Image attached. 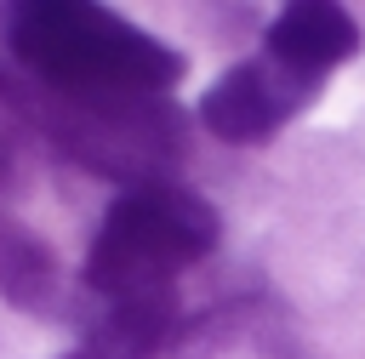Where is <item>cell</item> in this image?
I'll return each instance as SVG.
<instances>
[{
  "mask_svg": "<svg viewBox=\"0 0 365 359\" xmlns=\"http://www.w3.org/2000/svg\"><path fill=\"white\" fill-rule=\"evenodd\" d=\"M11 51L63 97H154L182 57L86 0H29L11 11Z\"/></svg>",
  "mask_w": 365,
  "mask_h": 359,
  "instance_id": "6da1fadb",
  "label": "cell"
},
{
  "mask_svg": "<svg viewBox=\"0 0 365 359\" xmlns=\"http://www.w3.org/2000/svg\"><path fill=\"white\" fill-rule=\"evenodd\" d=\"M211 245H217V211L200 194L171 182H143L108 205L86 256V279L114 302L171 296L177 268L200 262Z\"/></svg>",
  "mask_w": 365,
  "mask_h": 359,
  "instance_id": "7a4b0ae2",
  "label": "cell"
},
{
  "mask_svg": "<svg viewBox=\"0 0 365 359\" xmlns=\"http://www.w3.org/2000/svg\"><path fill=\"white\" fill-rule=\"evenodd\" d=\"M308 97H314V80L291 74L285 63H274V57L262 51V57L228 68V74L205 91L200 120H205V131L222 137V142H262V137H274Z\"/></svg>",
  "mask_w": 365,
  "mask_h": 359,
  "instance_id": "3957f363",
  "label": "cell"
},
{
  "mask_svg": "<svg viewBox=\"0 0 365 359\" xmlns=\"http://www.w3.org/2000/svg\"><path fill=\"white\" fill-rule=\"evenodd\" d=\"M354 51H359V28L331 0H297L268 23V57L302 80H319L325 68L348 63Z\"/></svg>",
  "mask_w": 365,
  "mask_h": 359,
  "instance_id": "277c9868",
  "label": "cell"
},
{
  "mask_svg": "<svg viewBox=\"0 0 365 359\" xmlns=\"http://www.w3.org/2000/svg\"><path fill=\"white\" fill-rule=\"evenodd\" d=\"M171 325H177L171 296L114 302L63 359H160V348L171 342Z\"/></svg>",
  "mask_w": 365,
  "mask_h": 359,
  "instance_id": "5b68a950",
  "label": "cell"
},
{
  "mask_svg": "<svg viewBox=\"0 0 365 359\" xmlns=\"http://www.w3.org/2000/svg\"><path fill=\"white\" fill-rule=\"evenodd\" d=\"M51 291H57V262H51V251H46L34 234H23L17 222L0 217V296L17 302V308H46Z\"/></svg>",
  "mask_w": 365,
  "mask_h": 359,
  "instance_id": "8992f818",
  "label": "cell"
}]
</instances>
